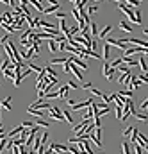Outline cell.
Masks as SVG:
<instances>
[{
    "mask_svg": "<svg viewBox=\"0 0 148 154\" xmlns=\"http://www.w3.org/2000/svg\"><path fill=\"white\" fill-rule=\"evenodd\" d=\"M48 117H50L52 120H57V122L64 120V117H63V111L59 109L57 106H50V108H48Z\"/></svg>",
    "mask_w": 148,
    "mask_h": 154,
    "instance_id": "1",
    "label": "cell"
},
{
    "mask_svg": "<svg viewBox=\"0 0 148 154\" xmlns=\"http://www.w3.org/2000/svg\"><path fill=\"white\" fill-rule=\"evenodd\" d=\"M93 102H95L93 99H87V100H82V102H77V104L70 106V108H71V111H80V109H84V108H89Z\"/></svg>",
    "mask_w": 148,
    "mask_h": 154,
    "instance_id": "2",
    "label": "cell"
},
{
    "mask_svg": "<svg viewBox=\"0 0 148 154\" xmlns=\"http://www.w3.org/2000/svg\"><path fill=\"white\" fill-rule=\"evenodd\" d=\"M68 59H70V61H73V63H75V65L79 66L80 70H86V72H87V63H84V61H82V57H79V56H75V54H71Z\"/></svg>",
    "mask_w": 148,
    "mask_h": 154,
    "instance_id": "3",
    "label": "cell"
},
{
    "mask_svg": "<svg viewBox=\"0 0 148 154\" xmlns=\"http://www.w3.org/2000/svg\"><path fill=\"white\" fill-rule=\"evenodd\" d=\"M68 61H70V59H68ZM70 72L73 73V75H75V79H77V81H82V72H80V68H79V66L75 65V63H73V61H70Z\"/></svg>",
    "mask_w": 148,
    "mask_h": 154,
    "instance_id": "4",
    "label": "cell"
},
{
    "mask_svg": "<svg viewBox=\"0 0 148 154\" xmlns=\"http://www.w3.org/2000/svg\"><path fill=\"white\" fill-rule=\"evenodd\" d=\"M105 43H109L111 47H112V45H114V47H118L120 50H125L127 47H129V45H125V43H122V41H120V39H116V38H107V39H105Z\"/></svg>",
    "mask_w": 148,
    "mask_h": 154,
    "instance_id": "5",
    "label": "cell"
},
{
    "mask_svg": "<svg viewBox=\"0 0 148 154\" xmlns=\"http://www.w3.org/2000/svg\"><path fill=\"white\" fill-rule=\"evenodd\" d=\"M48 147H50V149H52L54 152H63V151H68V147H66V145H63V143H57V142L50 143Z\"/></svg>",
    "mask_w": 148,
    "mask_h": 154,
    "instance_id": "6",
    "label": "cell"
},
{
    "mask_svg": "<svg viewBox=\"0 0 148 154\" xmlns=\"http://www.w3.org/2000/svg\"><path fill=\"white\" fill-rule=\"evenodd\" d=\"M109 56H111V45L109 43H104V47H102V57H104V61H109Z\"/></svg>",
    "mask_w": 148,
    "mask_h": 154,
    "instance_id": "7",
    "label": "cell"
},
{
    "mask_svg": "<svg viewBox=\"0 0 148 154\" xmlns=\"http://www.w3.org/2000/svg\"><path fill=\"white\" fill-rule=\"evenodd\" d=\"M122 59H123V63H125L127 66H136V65H137V59H134L132 56H123Z\"/></svg>",
    "mask_w": 148,
    "mask_h": 154,
    "instance_id": "8",
    "label": "cell"
},
{
    "mask_svg": "<svg viewBox=\"0 0 148 154\" xmlns=\"http://www.w3.org/2000/svg\"><path fill=\"white\" fill-rule=\"evenodd\" d=\"M137 65L141 66V70H143V73H146V72H148V61H146V59H145L143 56H141V57L137 59Z\"/></svg>",
    "mask_w": 148,
    "mask_h": 154,
    "instance_id": "9",
    "label": "cell"
},
{
    "mask_svg": "<svg viewBox=\"0 0 148 154\" xmlns=\"http://www.w3.org/2000/svg\"><path fill=\"white\" fill-rule=\"evenodd\" d=\"M22 131H23V125H20V127H16V129L9 131V133H7V136H9V138H18V136H20V133H22Z\"/></svg>",
    "mask_w": 148,
    "mask_h": 154,
    "instance_id": "10",
    "label": "cell"
},
{
    "mask_svg": "<svg viewBox=\"0 0 148 154\" xmlns=\"http://www.w3.org/2000/svg\"><path fill=\"white\" fill-rule=\"evenodd\" d=\"M59 7H61V5H48V7H45V11H43V15H52V13H57L59 11Z\"/></svg>",
    "mask_w": 148,
    "mask_h": 154,
    "instance_id": "11",
    "label": "cell"
},
{
    "mask_svg": "<svg viewBox=\"0 0 148 154\" xmlns=\"http://www.w3.org/2000/svg\"><path fill=\"white\" fill-rule=\"evenodd\" d=\"M111 31H112V25H105V27L98 32V38H107V34H109Z\"/></svg>",
    "mask_w": 148,
    "mask_h": 154,
    "instance_id": "12",
    "label": "cell"
},
{
    "mask_svg": "<svg viewBox=\"0 0 148 154\" xmlns=\"http://www.w3.org/2000/svg\"><path fill=\"white\" fill-rule=\"evenodd\" d=\"M27 2H29V4H32V5H34V7H36L39 13H43V11H45V5H43L41 2H38V0H27Z\"/></svg>",
    "mask_w": 148,
    "mask_h": 154,
    "instance_id": "13",
    "label": "cell"
},
{
    "mask_svg": "<svg viewBox=\"0 0 148 154\" xmlns=\"http://www.w3.org/2000/svg\"><path fill=\"white\" fill-rule=\"evenodd\" d=\"M68 91H70V86H68V84L61 86V88H59V95H61V99H66V97H68Z\"/></svg>",
    "mask_w": 148,
    "mask_h": 154,
    "instance_id": "14",
    "label": "cell"
},
{
    "mask_svg": "<svg viewBox=\"0 0 148 154\" xmlns=\"http://www.w3.org/2000/svg\"><path fill=\"white\" fill-rule=\"evenodd\" d=\"M87 138H89V140H91V142H93V143H95V145L98 147V149H102V140H100L98 136H95V135H93V133H91V135H89V136H87Z\"/></svg>",
    "mask_w": 148,
    "mask_h": 154,
    "instance_id": "15",
    "label": "cell"
},
{
    "mask_svg": "<svg viewBox=\"0 0 148 154\" xmlns=\"http://www.w3.org/2000/svg\"><path fill=\"white\" fill-rule=\"evenodd\" d=\"M132 115H134V117H136L137 120H141V122H148V113H146V115H145V113H139V111H134V113H132Z\"/></svg>",
    "mask_w": 148,
    "mask_h": 154,
    "instance_id": "16",
    "label": "cell"
},
{
    "mask_svg": "<svg viewBox=\"0 0 148 154\" xmlns=\"http://www.w3.org/2000/svg\"><path fill=\"white\" fill-rule=\"evenodd\" d=\"M120 29H122V31H125V32H129V34H132V27H130V25L125 22V20H122V22H120Z\"/></svg>",
    "mask_w": 148,
    "mask_h": 154,
    "instance_id": "17",
    "label": "cell"
},
{
    "mask_svg": "<svg viewBox=\"0 0 148 154\" xmlns=\"http://www.w3.org/2000/svg\"><path fill=\"white\" fill-rule=\"evenodd\" d=\"M0 106H2L4 109H7V111H13V106H11V97H7L5 100H2V102H0Z\"/></svg>",
    "mask_w": 148,
    "mask_h": 154,
    "instance_id": "18",
    "label": "cell"
},
{
    "mask_svg": "<svg viewBox=\"0 0 148 154\" xmlns=\"http://www.w3.org/2000/svg\"><path fill=\"white\" fill-rule=\"evenodd\" d=\"M48 50L52 52V54H56V52L59 50V49H57V43H56V39H48Z\"/></svg>",
    "mask_w": 148,
    "mask_h": 154,
    "instance_id": "19",
    "label": "cell"
},
{
    "mask_svg": "<svg viewBox=\"0 0 148 154\" xmlns=\"http://www.w3.org/2000/svg\"><path fill=\"white\" fill-rule=\"evenodd\" d=\"M27 111H29V115H34L36 118H43V111H41V109H32V108H29Z\"/></svg>",
    "mask_w": 148,
    "mask_h": 154,
    "instance_id": "20",
    "label": "cell"
},
{
    "mask_svg": "<svg viewBox=\"0 0 148 154\" xmlns=\"http://www.w3.org/2000/svg\"><path fill=\"white\" fill-rule=\"evenodd\" d=\"M122 63H123V59H122V57H116V59H112V61H109L111 68H114V70H116V68H118V66L122 65Z\"/></svg>",
    "mask_w": 148,
    "mask_h": 154,
    "instance_id": "21",
    "label": "cell"
},
{
    "mask_svg": "<svg viewBox=\"0 0 148 154\" xmlns=\"http://www.w3.org/2000/svg\"><path fill=\"white\" fill-rule=\"evenodd\" d=\"M89 34H91V36H98V27H96L95 22L89 23Z\"/></svg>",
    "mask_w": 148,
    "mask_h": 154,
    "instance_id": "22",
    "label": "cell"
},
{
    "mask_svg": "<svg viewBox=\"0 0 148 154\" xmlns=\"http://www.w3.org/2000/svg\"><path fill=\"white\" fill-rule=\"evenodd\" d=\"M114 73H116V70H114V68H109V70L104 73V77L107 79V81H112V79H114Z\"/></svg>",
    "mask_w": 148,
    "mask_h": 154,
    "instance_id": "23",
    "label": "cell"
},
{
    "mask_svg": "<svg viewBox=\"0 0 148 154\" xmlns=\"http://www.w3.org/2000/svg\"><path fill=\"white\" fill-rule=\"evenodd\" d=\"M29 68L32 70V72H36V73H39L43 70V66H39V65H36V63H32V61H29Z\"/></svg>",
    "mask_w": 148,
    "mask_h": 154,
    "instance_id": "24",
    "label": "cell"
},
{
    "mask_svg": "<svg viewBox=\"0 0 148 154\" xmlns=\"http://www.w3.org/2000/svg\"><path fill=\"white\" fill-rule=\"evenodd\" d=\"M63 117H64V120H66V122H68L70 125H73V118H71V115H70V111H68V109H64V111H63Z\"/></svg>",
    "mask_w": 148,
    "mask_h": 154,
    "instance_id": "25",
    "label": "cell"
},
{
    "mask_svg": "<svg viewBox=\"0 0 148 154\" xmlns=\"http://www.w3.org/2000/svg\"><path fill=\"white\" fill-rule=\"evenodd\" d=\"M114 113H116V118H118V120H122V117H123V108H122V106H114Z\"/></svg>",
    "mask_w": 148,
    "mask_h": 154,
    "instance_id": "26",
    "label": "cell"
},
{
    "mask_svg": "<svg viewBox=\"0 0 148 154\" xmlns=\"http://www.w3.org/2000/svg\"><path fill=\"white\" fill-rule=\"evenodd\" d=\"M134 13H136V22H137V25H141V23H143V15H141V11H139V9H134Z\"/></svg>",
    "mask_w": 148,
    "mask_h": 154,
    "instance_id": "27",
    "label": "cell"
},
{
    "mask_svg": "<svg viewBox=\"0 0 148 154\" xmlns=\"http://www.w3.org/2000/svg\"><path fill=\"white\" fill-rule=\"evenodd\" d=\"M61 63H66V57H54L50 65H61Z\"/></svg>",
    "mask_w": 148,
    "mask_h": 154,
    "instance_id": "28",
    "label": "cell"
},
{
    "mask_svg": "<svg viewBox=\"0 0 148 154\" xmlns=\"http://www.w3.org/2000/svg\"><path fill=\"white\" fill-rule=\"evenodd\" d=\"M45 97H46V99H61V95H59V91H48Z\"/></svg>",
    "mask_w": 148,
    "mask_h": 154,
    "instance_id": "29",
    "label": "cell"
},
{
    "mask_svg": "<svg viewBox=\"0 0 148 154\" xmlns=\"http://www.w3.org/2000/svg\"><path fill=\"white\" fill-rule=\"evenodd\" d=\"M52 122H50V120H43V118H38L36 120V125H45V127H48Z\"/></svg>",
    "mask_w": 148,
    "mask_h": 154,
    "instance_id": "30",
    "label": "cell"
},
{
    "mask_svg": "<svg viewBox=\"0 0 148 154\" xmlns=\"http://www.w3.org/2000/svg\"><path fill=\"white\" fill-rule=\"evenodd\" d=\"M122 149H123V152H122V154H132V151L129 149V143H127V142H123V143H122Z\"/></svg>",
    "mask_w": 148,
    "mask_h": 154,
    "instance_id": "31",
    "label": "cell"
},
{
    "mask_svg": "<svg viewBox=\"0 0 148 154\" xmlns=\"http://www.w3.org/2000/svg\"><path fill=\"white\" fill-rule=\"evenodd\" d=\"M98 11V5H87V15H95Z\"/></svg>",
    "mask_w": 148,
    "mask_h": 154,
    "instance_id": "32",
    "label": "cell"
},
{
    "mask_svg": "<svg viewBox=\"0 0 148 154\" xmlns=\"http://www.w3.org/2000/svg\"><path fill=\"white\" fill-rule=\"evenodd\" d=\"M137 79H139V81L143 83V84H148V75H146V73L141 72V75H137Z\"/></svg>",
    "mask_w": 148,
    "mask_h": 154,
    "instance_id": "33",
    "label": "cell"
},
{
    "mask_svg": "<svg viewBox=\"0 0 148 154\" xmlns=\"http://www.w3.org/2000/svg\"><path fill=\"white\" fill-rule=\"evenodd\" d=\"M134 152H136V154H143V152H145V149H143V147H141V145L134 143Z\"/></svg>",
    "mask_w": 148,
    "mask_h": 154,
    "instance_id": "34",
    "label": "cell"
},
{
    "mask_svg": "<svg viewBox=\"0 0 148 154\" xmlns=\"http://www.w3.org/2000/svg\"><path fill=\"white\" fill-rule=\"evenodd\" d=\"M100 99H104V102L111 106V100H112V97H111V95H105V93H102V97H100Z\"/></svg>",
    "mask_w": 148,
    "mask_h": 154,
    "instance_id": "35",
    "label": "cell"
},
{
    "mask_svg": "<svg viewBox=\"0 0 148 154\" xmlns=\"http://www.w3.org/2000/svg\"><path fill=\"white\" fill-rule=\"evenodd\" d=\"M68 152H71V154H82L79 149H75V147H73V143H70V147H68Z\"/></svg>",
    "mask_w": 148,
    "mask_h": 154,
    "instance_id": "36",
    "label": "cell"
},
{
    "mask_svg": "<svg viewBox=\"0 0 148 154\" xmlns=\"http://www.w3.org/2000/svg\"><path fill=\"white\" fill-rule=\"evenodd\" d=\"M89 91H91L95 97H102V93H104V91H100V90H96V88H89Z\"/></svg>",
    "mask_w": 148,
    "mask_h": 154,
    "instance_id": "37",
    "label": "cell"
},
{
    "mask_svg": "<svg viewBox=\"0 0 148 154\" xmlns=\"http://www.w3.org/2000/svg\"><path fill=\"white\" fill-rule=\"evenodd\" d=\"M132 131H134V127L129 125V127H127V129L123 131V136H125V138H127V136H130V135H132Z\"/></svg>",
    "mask_w": 148,
    "mask_h": 154,
    "instance_id": "38",
    "label": "cell"
},
{
    "mask_svg": "<svg viewBox=\"0 0 148 154\" xmlns=\"http://www.w3.org/2000/svg\"><path fill=\"white\" fill-rule=\"evenodd\" d=\"M129 73H130V72H129ZM129 73H122V75L118 77V83H120V84H123V83H125V79H127V75H129Z\"/></svg>",
    "mask_w": 148,
    "mask_h": 154,
    "instance_id": "39",
    "label": "cell"
},
{
    "mask_svg": "<svg viewBox=\"0 0 148 154\" xmlns=\"http://www.w3.org/2000/svg\"><path fill=\"white\" fill-rule=\"evenodd\" d=\"M56 16H57L59 20H64V18L68 16V15H66V13H63V11H57V13H56Z\"/></svg>",
    "mask_w": 148,
    "mask_h": 154,
    "instance_id": "40",
    "label": "cell"
},
{
    "mask_svg": "<svg viewBox=\"0 0 148 154\" xmlns=\"http://www.w3.org/2000/svg\"><path fill=\"white\" fill-rule=\"evenodd\" d=\"M7 41H9V34H4L2 38H0V43H2V45H5Z\"/></svg>",
    "mask_w": 148,
    "mask_h": 154,
    "instance_id": "41",
    "label": "cell"
},
{
    "mask_svg": "<svg viewBox=\"0 0 148 154\" xmlns=\"http://www.w3.org/2000/svg\"><path fill=\"white\" fill-rule=\"evenodd\" d=\"M22 125L25 127V129H27V127H32V120H23V122H22Z\"/></svg>",
    "mask_w": 148,
    "mask_h": 154,
    "instance_id": "42",
    "label": "cell"
},
{
    "mask_svg": "<svg viewBox=\"0 0 148 154\" xmlns=\"http://www.w3.org/2000/svg\"><path fill=\"white\" fill-rule=\"evenodd\" d=\"M68 86H70V88H73V90H79V88H80V86H79L77 83H73V81H70V83H68Z\"/></svg>",
    "mask_w": 148,
    "mask_h": 154,
    "instance_id": "43",
    "label": "cell"
},
{
    "mask_svg": "<svg viewBox=\"0 0 148 154\" xmlns=\"http://www.w3.org/2000/svg\"><path fill=\"white\" fill-rule=\"evenodd\" d=\"M63 65H64V72H66V73H70V61L66 59V63H63Z\"/></svg>",
    "mask_w": 148,
    "mask_h": 154,
    "instance_id": "44",
    "label": "cell"
},
{
    "mask_svg": "<svg viewBox=\"0 0 148 154\" xmlns=\"http://www.w3.org/2000/svg\"><path fill=\"white\" fill-rule=\"evenodd\" d=\"M141 108H143V109H146V108H148V97L143 100V102H141Z\"/></svg>",
    "mask_w": 148,
    "mask_h": 154,
    "instance_id": "45",
    "label": "cell"
},
{
    "mask_svg": "<svg viewBox=\"0 0 148 154\" xmlns=\"http://www.w3.org/2000/svg\"><path fill=\"white\" fill-rule=\"evenodd\" d=\"M82 88H84V90H89V88H93V84H91V83H84Z\"/></svg>",
    "mask_w": 148,
    "mask_h": 154,
    "instance_id": "46",
    "label": "cell"
},
{
    "mask_svg": "<svg viewBox=\"0 0 148 154\" xmlns=\"http://www.w3.org/2000/svg\"><path fill=\"white\" fill-rule=\"evenodd\" d=\"M11 154H20V149H18V147H15V145H13V149H11Z\"/></svg>",
    "mask_w": 148,
    "mask_h": 154,
    "instance_id": "47",
    "label": "cell"
},
{
    "mask_svg": "<svg viewBox=\"0 0 148 154\" xmlns=\"http://www.w3.org/2000/svg\"><path fill=\"white\" fill-rule=\"evenodd\" d=\"M111 68V65H109V61H107V63H104V73L107 72V70H109Z\"/></svg>",
    "mask_w": 148,
    "mask_h": 154,
    "instance_id": "48",
    "label": "cell"
},
{
    "mask_svg": "<svg viewBox=\"0 0 148 154\" xmlns=\"http://www.w3.org/2000/svg\"><path fill=\"white\" fill-rule=\"evenodd\" d=\"M52 152H54V151H52L50 147H48V149H45V152H43V154H52Z\"/></svg>",
    "mask_w": 148,
    "mask_h": 154,
    "instance_id": "49",
    "label": "cell"
},
{
    "mask_svg": "<svg viewBox=\"0 0 148 154\" xmlns=\"http://www.w3.org/2000/svg\"><path fill=\"white\" fill-rule=\"evenodd\" d=\"M0 127H2V106H0Z\"/></svg>",
    "mask_w": 148,
    "mask_h": 154,
    "instance_id": "50",
    "label": "cell"
},
{
    "mask_svg": "<svg viewBox=\"0 0 148 154\" xmlns=\"http://www.w3.org/2000/svg\"><path fill=\"white\" fill-rule=\"evenodd\" d=\"M143 34H146V36H148V29H143Z\"/></svg>",
    "mask_w": 148,
    "mask_h": 154,
    "instance_id": "51",
    "label": "cell"
},
{
    "mask_svg": "<svg viewBox=\"0 0 148 154\" xmlns=\"http://www.w3.org/2000/svg\"><path fill=\"white\" fill-rule=\"evenodd\" d=\"M0 2H2V4H9V0H0Z\"/></svg>",
    "mask_w": 148,
    "mask_h": 154,
    "instance_id": "52",
    "label": "cell"
},
{
    "mask_svg": "<svg viewBox=\"0 0 148 154\" xmlns=\"http://www.w3.org/2000/svg\"><path fill=\"white\" fill-rule=\"evenodd\" d=\"M114 2H118V4H122V2H125V0H114Z\"/></svg>",
    "mask_w": 148,
    "mask_h": 154,
    "instance_id": "53",
    "label": "cell"
},
{
    "mask_svg": "<svg viewBox=\"0 0 148 154\" xmlns=\"http://www.w3.org/2000/svg\"><path fill=\"white\" fill-rule=\"evenodd\" d=\"M70 2H73V4H75V0H70Z\"/></svg>",
    "mask_w": 148,
    "mask_h": 154,
    "instance_id": "54",
    "label": "cell"
},
{
    "mask_svg": "<svg viewBox=\"0 0 148 154\" xmlns=\"http://www.w3.org/2000/svg\"><path fill=\"white\" fill-rule=\"evenodd\" d=\"M0 72H2V68H0Z\"/></svg>",
    "mask_w": 148,
    "mask_h": 154,
    "instance_id": "55",
    "label": "cell"
},
{
    "mask_svg": "<svg viewBox=\"0 0 148 154\" xmlns=\"http://www.w3.org/2000/svg\"><path fill=\"white\" fill-rule=\"evenodd\" d=\"M146 109H148V108H146Z\"/></svg>",
    "mask_w": 148,
    "mask_h": 154,
    "instance_id": "56",
    "label": "cell"
}]
</instances>
